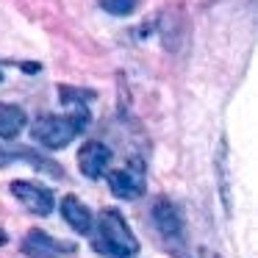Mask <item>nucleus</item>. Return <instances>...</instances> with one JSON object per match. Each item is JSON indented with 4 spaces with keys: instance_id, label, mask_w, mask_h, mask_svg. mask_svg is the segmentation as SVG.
<instances>
[{
    "instance_id": "1",
    "label": "nucleus",
    "mask_w": 258,
    "mask_h": 258,
    "mask_svg": "<svg viewBox=\"0 0 258 258\" xmlns=\"http://www.w3.org/2000/svg\"><path fill=\"white\" fill-rule=\"evenodd\" d=\"M86 122H89L86 108H75L73 114H61V117L58 114H42L31 125V136L47 150H61L86 128Z\"/></svg>"
},
{
    "instance_id": "2",
    "label": "nucleus",
    "mask_w": 258,
    "mask_h": 258,
    "mask_svg": "<svg viewBox=\"0 0 258 258\" xmlns=\"http://www.w3.org/2000/svg\"><path fill=\"white\" fill-rule=\"evenodd\" d=\"M97 250L111 258H134L139 252V239L117 208H103L97 219Z\"/></svg>"
},
{
    "instance_id": "3",
    "label": "nucleus",
    "mask_w": 258,
    "mask_h": 258,
    "mask_svg": "<svg viewBox=\"0 0 258 258\" xmlns=\"http://www.w3.org/2000/svg\"><path fill=\"white\" fill-rule=\"evenodd\" d=\"M153 225H156V230L161 233V239L167 241V244H172V247L183 244V239H186V222H183L180 208L175 206L172 200L158 197V200L153 203Z\"/></svg>"
},
{
    "instance_id": "4",
    "label": "nucleus",
    "mask_w": 258,
    "mask_h": 258,
    "mask_svg": "<svg viewBox=\"0 0 258 258\" xmlns=\"http://www.w3.org/2000/svg\"><path fill=\"white\" fill-rule=\"evenodd\" d=\"M12 195L28 208L31 214H39V217H47V214L56 208V197L47 186L36 183V180H12Z\"/></svg>"
},
{
    "instance_id": "5",
    "label": "nucleus",
    "mask_w": 258,
    "mask_h": 258,
    "mask_svg": "<svg viewBox=\"0 0 258 258\" xmlns=\"http://www.w3.org/2000/svg\"><path fill=\"white\" fill-rule=\"evenodd\" d=\"M20 250L28 258H61V255H67V252H75V244L73 241H58V239H53L50 233L34 228V230L25 233L23 241H20Z\"/></svg>"
},
{
    "instance_id": "6",
    "label": "nucleus",
    "mask_w": 258,
    "mask_h": 258,
    "mask_svg": "<svg viewBox=\"0 0 258 258\" xmlns=\"http://www.w3.org/2000/svg\"><path fill=\"white\" fill-rule=\"evenodd\" d=\"M106 180L111 195L119 197V200H136L145 191V169H142L139 161H134L131 167H122V169H108Z\"/></svg>"
},
{
    "instance_id": "7",
    "label": "nucleus",
    "mask_w": 258,
    "mask_h": 258,
    "mask_svg": "<svg viewBox=\"0 0 258 258\" xmlns=\"http://www.w3.org/2000/svg\"><path fill=\"white\" fill-rule=\"evenodd\" d=\"M108 164H111V150H108L103 142H86L78 150V167L86 178H100L108 172Z\"/></svg>"
},
{
    "instance_id": "8",
    "label": "nucleus",
    "mask_w": 258,
    "mask_h": 258,
    "mask_svg": "<svg viewBox=\"0 0 258 258\" xmlns=\"http://www.w3.org/2000/svg\"><path fill=\"white\" fill-rule=\"evenodd\" d=\"M61 217H64V222H67L75 233H89L92 222H95V219H92V211L75 195H67L61 200Z\"/></svg>"
},
{
    "instance_id": "9",
    "label": "nucleus",
    "mask_w": 258,
    "mask_h": 258,
    "mask_svg": "<svg viewBox=\"0 0 258 258\" xmlns=\"http://www.w3.org/2000/svg\"><path fill=\"white\" fill-rule=\"evenodd\" d=\"M25 125H28V117L23 108L12 103H0V139H17Z\"/></svg>"
},
{
    "instance_id": "10",
    "label": "nucleus",
    "mask_w": 258,
    "mask_h": 258,
    "mask_svg": "<svg viewBox=\"0 0 258 258\" xmlns=\"http://www.w3.org/2000/svg\"><path fill=\"white\" fill-rule=\"evenodd\" d=\"M100 3V9L106 14H111V17H128V14L136 12V6H139V0H97Z\"/></svg>"
},
{
    "instance_id": "11",
    "label": "nucleus",
    "mask_w": 258,
    "mask_h": 258,
    "mask_svg": "<svg viewBox=\"0 0 258 258\" xmlns=\"http://www.w3.org/2000/svg\"><path fill=\"white\" fill-rule=\"evenodd\" d=\"M195 258H222V255H219V252H214V250H206V247H200Z\"/></svg>"
},
{
    "instance_id": "12",
    "label": "nucleus",
    "mask_w": 258,
    "mask_h": 258,
    "mask_svg": "<svg viewBox=\"0 0 258 258\" xmlns=\"http://www.w3.org/2000/svg\"><path fill=\"white\" fill-rule=\"evenodd\" d=\"M0 84H3V67H0Z\"/></svg>"
}]
</instances>
